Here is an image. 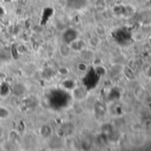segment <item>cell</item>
<instances>
[{"mask_svg":"<svg viewBox=\"0 0 151 151\" xmlns=\"http://www.w3.org/2000/svg\"><path fill=\"white\" fill-rule=\"evenodd\" d=\"M79 38V33L74 28H67L62 35V41L65 43L71 44L73 41Z\"/></svg>","mask_w":151,"mask_h":151,"instance_id":"1","label":"cell"},{"mask_svg":"<svg viewBox=\"0 0 151 151\" xmlns=\"http://www.w3.org/2000/svg\"><path fill=\"white\" fill-rule=\"evenodd\" d=\"M87 42L82 40V39H76L75 41H73L70 46L72 48V50L73 51H76V52H82L84 50H87Z\"/></svg>","mask_w":151,"mask_h":151,"instance_id":"2","label":"cell"},{"mask_svg":"<svg viewBox=\"0 0 151 151\" xmlns=\"http://www.w3.org/2000/svg\"><path fill=\"white\" fill-rule=\"evenodd\" d=\"M88 92L81 87H75L72 90V96L74 100L76 101H82L87 97Z\"/></svg>","mask_w":151,"mask_h":151,"instance_id":"3","label":"cell"},{"mask_svg":"<svg viewBox=\"0 0 151 151\" xmlns=\"http://www.w3.org/2000/svg\"><path fill=\"white\" fill-rule=\"evenodd\" d=\"M72 48L70 46V44H67V43H65L63 42L60 46H59V49H58V52H59V55L64 58H67L71 56L72 54Z\"/></svg>","mask_w":151,"mask_h":151,"instance_id":"4","label":"cell"},{"mask_svg":"<svg viewBox=\"0 0 151 151\" xmlns=\"http://www.w3.org/2000/svg\"><path fill=\"white\" fill-rule=\"evenodd\" d=\"M40 134H41L42 137H43V138H49V137H50V135L52 134V130H51V128L49 126L44 125V126H42L41 127Z\"/></svg>","mask_w":151,"mask_h":151,"instance_id":"5","label":"cell"},{"mask_svg":"<svg viewBox=\"0 0 151 151\" xmlns=\"http://www.w3.org/2000/svg\"><path fill=\"white\" fill-rule=\"evenodd\" d=\"M95 30H96V35H98L99 37L106 35L107 29H106V27L104 24H97V26L96 27Z\"/></svg>","mask_w":151,"mask_h":151,"instance_id":"6","label":"cell"},{"mask_svg":"<svg viewBox=\"0 0 151 151\" xmlns=\"http://www.w3.org/2000/svg\"><path fill=\"white\" fill-rule=\"evenodd\" d=\"M100 44V38L98 35L92 36L88 41V45L92 48H96Z\"/></svg>","mask_w":151,"mask_h":151,"instance_id":"7","label":"cell"},{"mask_svg":"<svg viewBox=\"0 0 151 151\" xmlns=\"http://www.w3.org/2000/svg\"><path fill=\"white\" fill-rule=\"evenodd\" d=\"M88 70V65L86 62H80L77 65V71L78 72L83 73H86Z\"/></svg>","mask_w":151,"mask_h":151,"instance_id":"8","label":"cell"},{"mask_svg":"<svg viewBox=\"0 0 151 151\" xmlns=\"http://www.w3.org/2000/svg\"><path fill=\"white\" fill-rule=\"evenodd\" d=\"M10 116V111L3 106H0V119H5Z\"/></svg>","mask_w":151,"mask_h":151,"instance_id":"9","label":"cell"},{"mask_svg":"<svg viewBox=\"0 0 151 151\" xmlns=\"http://www.w3.org/2000/svg\"><path fill=\"white\" fill-rule=\"evenodd\" d=\"M58 72H59L62 75H66V74H68V73H69L68 69L65 68V67H60V68L58 69Z\"/></svg>","mask_w":151,"mask_h":151,"instance_id":"10","label":"cell"},{"mask_svg":"<svg viewBox=\"0 0 151 151\" xmlns=\"http://www.w3.org/2000/svg\"><path fill=\"white\" fill-rule=\"evenodd\" d=\"M148 42H149V43L151 45V35L149 36V39H148Z\"/></svg>","mask_w":151,"mask_h":151,"instance_id":"11","label":"cell"}]
</instances>
